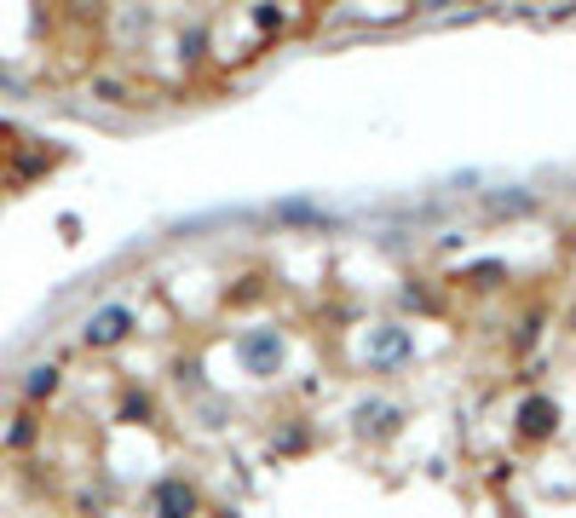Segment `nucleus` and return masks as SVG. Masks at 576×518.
Segmentation results:
<instances>
[{"instance_id":"obj_1","label":"nucleus","mask_w":576,"mask_h":518,"mask_svg":"<svg viewBox=\"0 0 576 518\" xmlns=\"http://www.w3.org/2000/svg\"><path fill=\"white\" fill-rule=\"evenodd\" d=\"M554 403H548V398H531V403H524V409H519V421H524V432H536V438H542V432H554Z\"/></svg>"},{"instance_id":"obj_2","label":"nucleus","mask_w":576,"mask_h":518,"mask_svg":"<svg viewBox=\"0 0 576 518\" xmlns=\"http://www.w3.org/2000/svg\"><path fill=\"white\" fill-rule=\"evenodd\" d=\"M156 507H162V518H191V490L185 484H162Z\"/></svg>"},{"instance_id":"obj_3","label":"nucleus","mask_w":576,"mask_h":518,"mask_svg":"<svg viewBox=\"0 0 576 518\" xmlns=\"http://www.w3.org/2000/svg\"><path fill=\"white\" fill-rule=\"evenodd\" d=\"M116 335H127V312H104V317H93V328H87L93 345H104V340H116Z\"/></svg>"},{"instance_id":"obj_4","label":"nucleus","mask_w":576,"mask_h":518,"mask_svg":"<svg viewBox=\"0 0 576 518\" xmlns=\"http://www.w3.org/2000/svg\"><path fill=\"white\" fill-rule=\"evenodd\" d=\"M242 357H248V363H277V340H248V345H242Z\"/></svg>"}]
</instances>
